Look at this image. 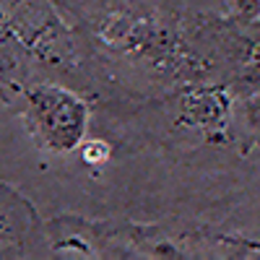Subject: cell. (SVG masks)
Masks as SVG:
<instances>
[]
</instances>
